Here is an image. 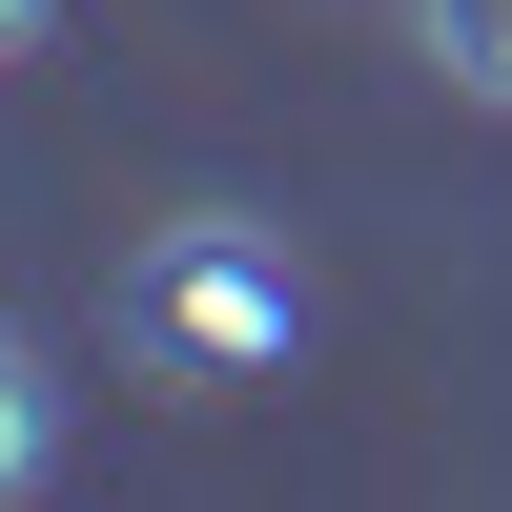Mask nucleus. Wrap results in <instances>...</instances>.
Masks as SVG:
<instances>
[{
	"mask_svg": "<svg viewBox=\"0 0 512 512\" xmlns=\"http://www.w3.org/2000/svg\"><path fill=\"white\" fill-rule=\"evenodd\" d=\"M144 328H164L185 369H287V328H308V287H287L267 246H226V226H185V246L144 267Z\"/></svg>",
	"mask_w": 512,
	"mask_h": 512,
	"instance_id": "f257e3e1",
	"label": "nucleus"
},
{
	"mask_svg": "<svg viewBox=\"0 0 512 512\" xmlns=\"http://www.w3.org/2000/svg\"><path fill=\"white\" fill-rule=\"evenodd\" d=\"M410 62H431L451 103H492V123H512V0H410Z\"/></svg>",
	"mask_w": 512,
	"mask_h": 512,
	"instance_id": "f03ea898",
	"label": "nucleus"
},
{
	"mask_svg": "<svg viewBox=\"0 0 512 512\" xmlns=\"http://www.w3.org/2000/svg\"><path fill=\"white\" fill-rule=\"evenodd\" d=\"M41 451H62V369L41 328H0V492H41Z\"/></svg>",
	"mask_w": 512,
	"mask_h": 512,
	"instance_id": "7ed1b4c3",
	"label": "nucleus"
},
{
	"mask_svg": "<svg viewBox=\"0 0 512 512\" xmlns=\"http://www.w3.org/2000/svg\"><path fill=\"white\" fill-rule=\"evenodd\" d=\"M41 21H62V0H0V62H21V41H41Z\"/></svg>",
	"mask_w": 512,
	"mask_h": 512,
	"instance_id": "20e7f679",
	"label": "nucleus"
}]
</instances>
